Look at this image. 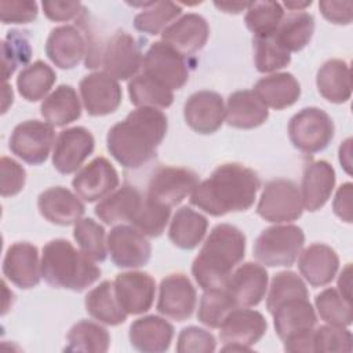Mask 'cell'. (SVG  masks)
I'll use <instances>...</instances> for the list:
<instances>
[{
    "label": "cell",
    "mask_w": 353,
    "mask_h": 353,
    "mask_svg": "<svg viewBox=\"0 0 353 353\" xmlns=\"http://www.w3.org/2000/svg\"><path fill=\"white\" fill-rule=\"evenodd\" d=\"M168 130L167 116L156 108H137L116 123L106 135V146L124 168L137 170L152 161Z\"/></svg>",
    "instance_id": "cell-1"
},
{
    "label": "cell",
    "mask_w": 353,
    "mask_h": 353,
    "mask_svg": "<svg viewBox=\"0 0 353 353\" xmlns=\"http://www.w3.org/2000/svg\"><path fill=\"white\" fill-rule=\"evenodd\" d=\"M261 188L258 174L239 163L218 165L190 194V204L212 216L251 208Z\"/></svg>",
    "instance_id": "cell-2"
},
{
    "label": "cell",
    "mask_w": 353,
    "mask_h": 353,
    "mask_svg": "<svg viewBox=\"0 0 353 353\" xmlns=\"http://www.w3.org/2000/svg\"><path fill=\"white\" fill-rule=\"evenodd\" d=\"M245 236L233 225L212 228L192 263V274L201 290L225 288L232 270L244 259Z\"/></svg>",
    "instance_id": "cell-3"
},
{
    "label": "cell",
    "mask_w": 353,
    "mask_h": 353,
    "mask_svg": "<svg viewBox=\"0 0 353 353\" xmlns=\"http://www.w3.org/2000/svg\"><path fill=\"white\" fill-rule=\"evenodd\" d=\"M41 277L55 288L80 292L101 277V269L70 241L55 239L43 247Z\"/></svg>",
    "instance_id": "cell-4"
},
{
    "label": "cell",
    "mask_w": 353,
    "mask_h": 353,
    "mask_svg": "<svg viewBox=\"0 0 353 353\" xmlns=\"http://www.w3.org/2000/svg\"><path fill=\"white\" fill-rule=\"evenodd\" d=\"M305 244V233L296 225H274L256 237L252 254L265 266H292Z\"/></svg>",
    "instance_id": "cell-5"
},
{
    "label": "cell",
    "mask_w": 353,
    "mask_h": 353,
    "mask_svg": "<svg viewBox=\"0 0 353 353\" xmlns=\"http://www.w3.org/2000/svg\"><path fill=\"white\" fill-rule=\"evenodd\" d=\"M334 121L320 108H303L288 123V138L292 146L306 154L324 150L332 141Z\"/></svg>",
    "instance_id": "cell-6"
},
{
    "label": "cell",
    "mask_w": 353,
    "mask_h": 353,
    "mask_svg": "<svg viewBox=\"0 0 353 353\" xmlns=\"http://www.w3.org/2000/svg\"><path fill=\"white\" fill-rule=\"evenodd\" d=\"M256 212L262 219L273 223L296 221L303 212L298 185L285 178L269 181L261 193Z\"/></svg>",
    "instance_id": "cell-7"
},
{
    "label": "cell",
    "mask_w": 353,
    "mask_h": 353,
    "mask_svg": "<svg viewBox=\"0 0 353 353\" xmlns=\"http://www.w3.org/2000/svg\"><path fill=\"white\" fill-rule=\"evenodd\" d=\"M142 73L171 91L181 90L189 80L185 55L163 41H154L145 52Z\"/></svg>",
    "instance_id": "cell-8"
},
{
    "label": "cell",
    "mask_w": 353,
    "mask_h": 353,
    "mask_svg": "<svg viewBox=\"0 0 353 353\" xmlns=\"http://www.w3.org/2000/svg\"><path fill=\"white\" fill-rule=\"evenodd\" d=\"M143 55L134 36L124 30L112 34L99 50V65L116 80H128L142 68Z\"/></svg>",
    "instance_id": "cell-9"
},
{
    "label": "cell",
    "mask_w": 353,
    "mask_h": 353,
    "mask_svg": "<svg viewBox=\"0 0 353 353\" xmlns=\"http://www.w3.org/2000/svg\"><path fill=\"white\" fill-rule=\"evenodd\" d=\"M55 143L54 127L47 121L26 120L15 125L11 132L8 148L12 154L28 164L44 163Z\"/></svg>",
    "instance_id": "cell-10"
},
{
    "label": "cell",
    "mask_w": 353,
    "mask_h": 353,
    "mask_svg": "<svg viewBox=\"0 0 353 353\" xmlns=\"http://www.w3.org/2000/svg\"><path fill=\"white\" fill-rule=\"evenodd\" d=\"M197 185L199 175L189 168L160 167L148 182L146 197L171 208L181 204L188 194H192Z\"/></svg>",
    "instance_id": "cell-11"
},
{
    "label": "cell",
    "mask_w": 353,
    "mask_h": 353,
    "mask_svg": "<svg viewBox=\"0 0 353 353\" xmlns=\"http://www.w3.org/2000/svg\"><path fill=\"white\" fill-rule=\"evenodd\" d=\"M108 251L112 262L121 269L145 266L152 255V245L137 228L117 225L108 234Z\"/></svg>",
    "instance_id": "cell-12"
},
{
    "label": "cell",
    "mask_w": 353,
    "mask_h": 353,
    "mask_svg": "<svg viewBox=\"0 0 353 353\" xmlns=\"http://www.w3.org/2000/svg\"><path fill=\"white\" fill-rule=\"evenodd\" d=\"M95 139L85 127H70L61 131L52 150V165L61 174L76 172L92 154Z\"/></svg>",
    "instance_id": "cell-13"
},
{
    "label": "cell",
    "mask_w": 353,
    "mask_h": 353,
    "mask_svg": "<svg viewBox=\"0 0 353 353\" xmlns=\"http://www.w3.org/2000/svg\"><path fill=\"white\" fill-rule=\"evenodd\" d=\"M197 302L196 288L188 276L171 273L165 276L159 287L157 312L176 321L192 317Z\"/></svg>",
    "instance_id": "cell-14"
},
{
    "label": "cell",
    "mask_w": 353,
    "mask_h": 353,
    "mask_svg": "<svg viewBox=\"0 0 353 353\" xmlns=\"http://www.w3.org/2000/svg\"><path fill=\"white\" fill-rule=\"evenodd\" d=\"M84 109L90 116H106L119 109L123 92L119 81L105 72L84 76L79 84Z\"/></svg>",
    "instance_id": "cell-15"
},
{
    "label": "cell",
    "mask_w": 353,
    "mask_h": 353,
    "mask_svg": "<svg viewBox=\"0 0 353 353\" xmlns=\"http://www.w3.org/2000/svg\"><path fill=\"white\" fill-rule=\"evenodd\" d=\"M119 182L116 168L106 157L99 156L76 172L72 186L80 199L94 203L114 192Z\"/></svg>",
    "instance_id": "cell-16"
},
{
    "label": "cell",
    "mask_w": 353,
    "mask_h": 353,
    "mask_svg": "<svg viewBox=\"0 0 353 353\" xmlns=\"http://www.w3.org/2000/svg\"><path fill=\"white\" fill-rule=\"evenodd\" d=\"M90 46L88 34H84L76 25L54 28L46 41L48 59L61 69H73L87 55Z\"/></svg>",
    "instance_id": "cell-17"
},
{
    "label": "cell",
    "mask_w": 353,
    "mask_h": 353,
    "mask_svg": "<svg viewBox=\"0 0 353 353\" xmlns=\"http://www.w3.org/2000/svg\"><path fill=\"white\" fill-rule=\"evenodd\" d=\"M183 117L194 132L214 134L225 121L223 98L215 91H196L183 105Z\"/></svg>",
    "instance_id": "cell-18"
},
{
    "label": "cell",
    "mask_w": 353,
    "mask_h": 353,
    "mask_svg": "<svg viewBox=\"0 0 353 353\" xmlns=\"http://www.w3.org/2000/svg\"><path fill=\"white\" fill-rule=\"evenodd\" d=\"M113 284L116 298L127 314H142L152 307L156 283L149 273L138 270L119 273Z\"/></svg>",
    "instance_id": "cell-19"
},
{
    "label": "cell",
    "mask_w": 353,
    "mask_h": 353,
    "mask_svg": "<svg viewBox=\"0 0 353 353\" xmlns=\"http://www.w3.org/2000/svg\"><path fill=\"white\" fill-rule=\"evenodd\" d=\"M3 274L18 288L36 287L41 279V261H39L37 247L28 241L10 245L3 259Z\"/></svg>",
    "instance_id": "cell-20"
},
{
    "label": "cell",
    "mask_w": 353,
    "mask_h": 353,
    "mask_svg": "<svg viewBox=\"0 0 353 353\" xmlns=\"http://www.w3.org/2000/svg\"><path fill=\"white\" fill-rule=\"evenodd\" d=\"M268 280V272L262 265L245 262L232 273L225 290L236 307H252L265 298Z\"/></svg>",
    "instance_id": "cell-21"
},
{
    "label": "cell",
    "mask_w": 353,
    "mask_h": 353,
    "mask_svg": "<svg viewBox=\"0 0 353 353\" xmlns=\"http://www.w3.org/2000/svg\"><path fill=\"white\" fill-rule=\"evenodd\" d=\"M208 36L207 19L200 14L189 12L175 19L161 32V41L186 57L204 48Z\"/></svg>",
    "instance_id": "cell-22"
},
{
    "label": "cell",
    "mask_w": 353,
    "mask_h": 353,
    "mask_svg": "<svg viewBox=\"0 0 353 353\" xmlns=\"http://www.w3.org/2000/svg\"><path fill=\"white\" fill-rule=\"evenodd\" d=\"M268 321L262 313L248 307H234L219 327V338L226 343L252 346L266 334Z\"/></svg>",
    "instance_id": "cell-23"
},
{
    "label": "cell",
    "mask_w": 353,
    "mask_h": 353,
    "mask_svg": "<svg viewBox=\"0 0 353 353\" xmlns=\"http://www.w3.org/2000/svg\"><path fill=\"white\" fill-rule=\"evenodd\" d=\"M37 208L48 222L59 226L76 223L85 212V205L77 194L63 186H52L39 194Z\"/></svg>",
    "instance_id": "cell-24"
},
{
    "label": "cell",
    "mask_w": 353,
    "mask_h": 353,
    "mask_svg": "<svg viewBox=\"0 0 353 353\" xmlns=\"http://www.w3.org/2000/svg\"><path fill=\"white\" fill-rule=\"evenodd\" d=\"M335 182V170L328 161L316 160L307 163L303 168L299 189L303 208L310 212L323 208L331 197Z\"/></svg>",
    "instance_id": "cell-25"
},
{
    "label": "cell",
    "mask_w": 353,
    "mask_h": 353,
    "mask_svg": "<svg viewBox=\"0 0 353 353\" xmlns=\"http://www.w3.org/2000/svg\"><path fill=\"white\" fill-rule=\"evenodd\" d=\"M298 269L312 287H324L335 279L339 256L330 245L314 243L299 254Z\"/></svg>",
    "instance_id": "cell-26"
},
{
    "label": "cell",
    "mask_w": 353,
    "mask_h": 353,
    "mask_svg": "<svg viewBox=\"0 0 353 353\" xmlns=\"http://www.w3.org/2000/svg\"><path fill=\"white\" fill-rule=\"evenodd\" d=\"M130 343L134 349L143 353H161L168 350L174 327L165 319L154 314L137 319L128 331Z\"/></svg>",
    "instance_id": "cell-27"
},
{
    "label": "cell",
    "mask_w": 353,
    "mask_h": 353,
    "mask_svg": "<svg viewBox=\"0 0 353 353\" xmlns=\"http://www.w3.org/2000/svg\"><path fill=\"white\" fill-rule=\"evenodd\" d=\"M269 117L266 105L254 90H240L229 95L225 106V121L239 130H252L262 125Z\"/></svg>",
    "instance_id": "cell-28"
},
{
    "label": "cell",
    "mask_w": 353,
    "mask_h": 353,
    "mask_svg": "<svg viewBox=\"0 0 353 353\" xmlns=\"http://www.w3.org/2000/svg\"><path fill=\"white\" fill-rule=\"evenodd\" d=\"M272 316L276 334L281 341L310 331L317 324V316L309 298L290 299L281 303Z\"/></svg>",
    "instance_id": "cell-29"
},
{
    "label": "cell",
    "mask_w": 353,
    "mask_h": 353,
    "mask_svg": "<svg viewBox=\"0 0 353 353\" xmlns=\"http://www.w3.org/2000/svg\"><path fill=\"white\" fill-rule=\"evenodd\" d=\"M254 92L266 108L283 110L292 106L299 99L301 85L291 73H273L259 79L254 85Z\"/></svg>",
    "instance_id": "cell-30"
},
{
    "label": "cell",
    "mask_w": 353,
    "mask_h": 353,
    "mask_svg": "<svg viewBox=\"0 0 353 353\" xmlns=\"http://www.w3.org/2000/svg\"><path fill=\"white\" fill-rule=\"evenodd\" d=\"M142 193L132 185H123L102 199L95 207V215L106 225L131 222L143 203Z\"/></svg>",
    "instance_id": "cell-31"
},
{
    "label": "cell",
    "mask_w": 353,
    "mask_h": 353,
    "mask_svg": "<svg viewBox=\"0 0 353 353\" xmlns=\"http://www.w3.org/2000/svg\"><path fill=\"white\" fill-rule=\"evenodd\" d=\"M320 95L332 103H345L352 97L350 68L346 61L332 58L325 61L316 76Z\"/></svg>",
    "instance_id": "cell-32"
},
{
    "label": "cell",
    "mask_w": 353,
    "mask_h": 353,
    "mask_svg": "<svg viewBox=\"0 0 353 353\" xmlns=\"http://www.w3.org/2000/svg\"><path fill=\"white\" fill-rule=\"evenodd\" d=\"M44 120L52 127H65L80 119L81 103L76 90L69 84L58 85L40 106Z\"/></svg>",
    "instance_id": "cell-33"
},
{
    "label": "cell",
    "mask_w": 353,
    "mask_h": 353,
    "mask_svg": "<svg viewBox=\"0 0 353 353\" xmlns=\"http://www.w3.org/2000/svg\"><path fill=\"white\" fill-rule=\"evenodd\" d=\"M208 229L207 218L185 205L176 210L168 229V239L181 250H194Z\"/></svg>",
    "instance_id": "cell-34"
},
{
    "label": "cell",
    "mask_w": 353,
    "mask_h": 353,
    "mask_svg": "<svg viewBox=\"0 0 353 353\" xmlns=\"http://www.w3.org/2000/svg\"><path fill=\"white\" fill-rule=\"evenodd\" d=\"M314 33V18L306 11H291L283 17L273 37L285 51L303 50Z\"/></svg>",
    "instance_id": "cell-35"
},
{
    "label": "cell",
    "mask_w": 353,
    "mask_h": 353,
    "mask_svg": "<svg viewBox=\"0 0 353 353\" xmlns=\"http://www.w3.org/2000/svg\"><path fill=\"white\" fill-rule=\"evenodd\" d=\"M84 305L92 319L106 325H119L127 320V313L116 298L114 284L109 280L99 283L95 288L88 291Z\"/></svg>",
    "instance_id": "cell-36"
},
{
    "label": "cell",
    "mask_w": 353,
    "mask_h": 353,
    "mask_svg": "<svg viewBox=\"0 0 353 353\" xmlns=\"http://www.w3.org/2000/svg\"><path fill=\"white\" fill-rule=\"evenodd\" d=\"M55 80V70L48 63L43 61H34L18 73L17 88L23 99L29 102H37L46 98Z\"/></svg>",
    "instance_id": "cell-37"
},
{
    "label": "cell",
    "mask_w": 353,
    "mask_h": 353,
    "mask_svg": "<svg viewBox=\"0 0 353 353\" xmlns=\"http://www.w3.org/2000/svg\"><path fill=\"white\" fill-rule=\"evenodd\" d=\"M68 352L105 353L110 346V335L105 327L91 320H80L68 332Z\"/></svg>",
    "instance_id": "cell-38"
},
{
    "label": "cell",
    "mask_w": 353,
    "mask_h": 353,
    "mask_svg": "<svg viewBox=\"0 0 353 353\" xmlns=\"http://www.w3.org/2000/svg\"><path fill=\"white\" fill-rule=\"evenodd\" d=\"M128 95L132 105L138 108L164 109L172 105L174 94L170 88L148 77L143 73L134 76L128 81Z\"/></svg>",
    "instance_id": "cell-39"
},
{
    "label": "cell",
    "mask_w": 353,
    "mask_h": 353,
    "mask_svg": "<svg viewBox=\"0 0 353 353\" xmlns=\"http://www.w3.org/2000/svg\"><path fill=\"white\" fill-rule=\"evenodd\" d=\"M283 17V6L277 1H251L244 22L254 37H268L274 34Z\"/></svg>",
    "instance_id": "cell-40"
},
{
    "label": "cell",
    "mask_w": 353,
    "mask_h": 353,
    "mask_svg": "<svg viewBox=\"0 0 353 353\" xmlns=\"http://www.w3.org/2000/svg\"><path fill=\"white\" fill-rule=\"evenodd\" d=\"M182 14V7L172 1H152L134 18V28L146 34L161 33L176 17Z\"/></svg>",
    "instance_id": "cell-41"
},
{
    "label": "cell",
    "mask_w": 353,
    "mask_h": 353,
    "mask_svg": "<svg viewBox=\"0 0 353 353\" xmlns=\"http://www.w3.org/2000/svg\"><path fill=\"white\" fill-rule=\"evenodd\" d=\"M73 237L80 250L92 261L103 262L108 256L106 232L92 218H83L74 223Z\"/></svg>",
    "instance_id": "cell-42"
},
{
    "label": "cell",
    "mask_w": 353,
    "mask_h": 353,
    "mask_svg": "<svg viewBox=\"0 0 353 353\" xmlns=\"http://www.w3.org/2000/svg\"><path fill=\"white\" fill-rule=\"evenodd\" d=\"M296 298H309L305 281L295 272H279L272 279L266 299V309L272 314L281 303Z\"/></svg>",
    "instance_id": "cell-43"
},
{
    "label": "cell",
    "mask_w": 353,
    "mask_h": 353,
    "mask_svg": "<svg viewBox=\"0 0 353 353\" xmlns=\"http://www.w3.org/2000/svg\"><path fill=\"white\" fill-rule=\"evenodd\" d=\"M317 313L323 321L331 325L349 327L353 320L352 302L346 301L336 288H325L314 298Z\"/></svg>",
    "instance_id": "cell-44"
},
{
    "label": "cell",
    "mask_w": 353,
    "mask_h": 353,
    "mask_svg": "<svg viewBox=\"0 0 353 353\" xmlns=\"http://www.w3.org/2000/svg\"><path fill=\"white\" fill-rule=\"evenodd\" d=\"M26 32L10 30L1 41V72L7 83L8 77L19 68L26 65L32 58V47Z\"/></svg>",
    "instance_id": "cell-45"
},
{
    "label": "cell",
    "mask_w": 353,
    "mask_h": 353,
    "mask_svg": "<svg viewBox=\"0 0 353 353\" xmlns=\"http://www.w3.org/2000/svg\"><path fill=\"white\" fill-rule=\"evenodd\" d=\"M236 307L225 288L205 290L197 310V320L208 328H219L229 312Z\"/></svg>",
    "instance_id": "cell-46"
},
{
    "label": "cell",
    "mask_w": 353,
    "mask_h": 353,
    "mask_svg": "<svg viewBox=\"0 0 353 353\" xmlns=\"http://www.w3.org/2000/svg\"><path fill=\"white\" fill-rule=\"evenodd\" d=\"M252 46L254 63L261 73L276 72L291 62V54L277 44L273 34L268 37H254Z\"/></svg>",
    "instance_id": "cell-47"
},
{
    "label": "cell",
    "mask_w": 353,
    "mask_h": 353,
    "mask_svg": "<svg viewBox=\"0 0 353 353\" xmlns=\"http://www.w3.org/2000/svg\"><path fill=\"white\" fill-rule=\"evenodd\" d=\"M171 215V208L156 201H152L145 196L143 203L131 221L132 226L148 237H159L163 234L168 219Z\"/></svg>",
    "instance_id": "cell-48"
},
{
    "label": "cell",
    "mask_w": 353,
    "mask_h": 353,
    "mask_svg": "<svg viewBox=\"0 0 353 353\" xmlns=\"http://www.w3.org/2000/svg\"><path fill=\"white\" fill-rule=\"evenodd\" d=\"M313 349L317 353L342 352L350 353L353 349V336L346 327L320 325L313 334Z\"/></svg>",
    "instance_id": "cell-49"
},
{
    "label": "cell",
    "mask_w": 353,
    "mask_h": 353,
    "mask_svg": "<svg viewBox=\"0 0 353 353\" xmlns=\"http://www.w3.org/2000/svg\"><path fill=\"white\" fill-rule=\"evenodd\" d=\"M216 349L215 336L200 327H185L176 339V352L179 353H212Z\"/></svg>",
    "instance_id": "cell-50"
},
{
    "label": "cell",
    "mask_w": 353,
    "mask_h": 353,
    "mask_svg": "<svg viewBox=\"0 0 353 353\" xmlns=\"http://www.w3.org/2000/svg\"><path fill=\"white\" fill-rule=\"evenodd\" d=\"M26 182L25 168L14 159L3 156L0 160V193L3 197L18 194Z\"/></svg>",
    "instance_id": "cell-51"
},
{
    "label": "cell",
    "mask_w": 353,
    "mask_h": 353,
    "mask_svg": "<svg viewBox=\"0 0 353 353\" xmlns=\"http://www.w3.org/2000/svg\"><path fill=\"white\" fill-rule=\"evenodd\" d=\"M39 7L36 1L29 0H1L0 19L8 23H29L37 18Z\"/></svg>",
    "instance_id": "cell-52"
},
{
    "label": "cell",
    "mask_w": 353,
    "mask_h": 353,
    "mask_svg": "<svg viewBox=\"0 0 353 353\" xmlns=\"http://www.w3.org/2000/svg\"><path fill=\"white\" fill-rule=\"evenodd\" d=\"M44 15L54 22H66L84 14L87 10L80 1H58L44 0L41 3Z\"/></svg>",
    "instance_id": "cell-53"
},
{
    "label": "cell",
    "mask_w": 353,
    "mask_h": 353,
    "mask_svg": "<svg viewBox=\"0 0 353 353\" xmlns=\"http://www.w3.org/2000/svg\"><path fill=\"white\" fill-rule=\"evenodd\" d=\"M321 15L335 25H349L353 18V3L352 1H319Z\"/></svg>",
    "instance_id": "cell-54"
},
{
    "label": "cell",
    "mask_w": 353,
    "mask_h": 353,
    "mask_svg": "<svg viewBox=\"0 0 353 353\" xmlns=\"http://www.w3.org/2000/svg\"><path fill=\"white\" fill-rule=\"evenodd\" d=\"M352 197H353V185L352 182H345L338 188L332 201L334 214L346 223H352L353 221Z\"/></svg>",
    "instance_id": "cell-55"
},
{
    "label": "cell",
    "mask_w": 353,
    "mask_h": 353,
    "mask_svg": "<svg viewBox=\"0 0 353 353\" xmlns=\"http://www.w3.org/2000/svg\"><path fill=\"white\" fill-rule=\"evenodd\" d=\"M313 334L314 330L306 331V332H301L296 335H292L287 339H284V350L285 352H303V353H310L314 352L313 349Z\"/></svg>",
    "instance_id": "cell-56"
},
{
    "label": "cell",
    "mask_w": 353,
    "mask_h": 353,
    "mask_svg": "<svg viewBox=\"0 0 353 353\" xmlns=\"http://www.w3.org/2000/svg\"><path fill=\"white\" fill-rule=\"evenodd\" d=\"M338 291L349 302H352V265L347 263L338 279Z\"/></svg>",
    "instance_id": "cell-57"
},
{
    "label": "cell",
    "mask_w": 353,
    "mask_h": 353,
    "mask_svg": "<svg viewBox=\"0 0 353 353\" xmlns=\"http://www.w3.org/2000/svg\"><path fill=\"white\" fill-rule=\"evenodd\" d=\"M214 6L221 10L222 12H228V14H240L243 10H247L250 3H218L215 1Z\"/></svg>",
    "instance_id": "cell-58"
},
{
    "label": "cell",
    "mask_w": 353,
    "mask_h": 353,
    "mask_svg": "<svg viewBox=\"0 0 353 353\" xmlns=\"http://www.w3.org/2000/svg\"><path fill=\"white\" fill-rule=\"evenodd\" d=\"M350 143L352 139L347 138L339 148V161L345 167L347 174H350Z\"/></svg>",
    "instance_id": "cell-59"
},
{
    "label": "cell",
    "mask_w": 353,
    "mask_h": 353,
    "mask_svg": "<svg viewBox=\"0 0 353 353\" xmlns=\"http://www.w3.org/2000/svg\"><path fill=\"white\" fill-rule=\"evenodd\" d=\"M284 6L287 8H290L291 11H303L305 7L312 6V1L310 0L309 1H303V3H299V1H285Z\"/></svg>",
    "instance_id": "cell-60"
},
{
    "label": "cell",
    "mask_w": 353,
    "mask_h": 353,
    "mask_svg": "<svg viewBox=\"0 0 353 353\" xmlns=\"http://www.w3.org/2000/svg\"><path fill=\"white\" fill-rule=\"evenodd\" d=\"M222 352H251V347L239 343H226L222 347Z\"/></svg>",
    "instance_id": "cell-61"
},
{
    "label": "cell",
    "mask_w": 353,
    "mask_h": 353,
    "mask_svg": "<svg viewBox=\"0 0 353 353\" xmlns=\"http://www.w3.org/2000/svg\"><path fill=\"white\" fill-rule=\"evenodd\" d=\"M8 103H12V90L8 83H4V103H3V113L7 110Z\"/></svg>",
    "instance_id": "cell-62"
}]
</instances>
